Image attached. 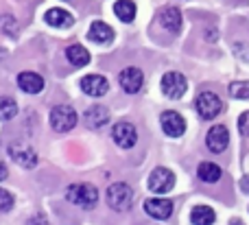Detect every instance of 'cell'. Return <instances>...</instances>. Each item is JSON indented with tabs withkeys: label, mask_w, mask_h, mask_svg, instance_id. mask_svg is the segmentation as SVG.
<instances>
[{
	"label": "cell",
	"mask_w": 249,
	"mask_h": 225,
	"mask_svg": "<svg viewBox=\"0 0 249 225\" xmlns=\"http://www.w3.org/2000/svg\"><path fill=\"white\" fill-rule=\"evenodd\" d=\"M188 90V81L179 72H166L162 77V92L168 99H181Z\"/></svg>",
	"instance_id": "5b68a950"
},
{
	"label": "cell",
	"mask_w": 249,
	"mask_h": 225,
	"mask_svg": "<svg viewBox=\"0 0 249 225\" xmlns=\"http://www.w3.org/2000/svg\"><path fill=\"white\" fill-rule=\"evenodd\" d=\"M13 208V195L4 188H0V212H9Z\"/></svg>",
	"instance_id": "d4e9b609"
},
{
	"label": "cell",
	"mask_w": 249,
	"mask_h": 225,
	"mask_svg": "<svg viewBox=\"0 0 249 225\" xmlns=\"http://www.w3.org/2000/svg\"><path fill=\"white\" fill-rule=\"evenodd\" d=\"M83 121H86V125L90 129H101L103 125L109 122V112L105 107H101V105H94V107H90L83 114Z\"/></svg>",
	"instance_id": "e0dca14e"
},
{
	"label": "cell",
	"mask_w": 249,
	"mask_h": 225,
	"mask_svg": "<svg viewBox=\"0 0 249 225\" xmlns=\"http://www.w3.org/2000/svg\"><path fill=\"white\" fill-rule=\"evenodd\" d=\"M173 186H175V173H173V171L164 169V166H158V169L151 173L149 188L155 195H164V192H168Z\"/></svg>",
	"instance_id": "8992f818"
},
{
	"label": "cell",
	"mask_w": 249,
	"mask_h": 225,
	"mask_svg": "<svg viewBox=\"0 0 249 225\" xmlns=\"http://www.w3.org/2000/svg\"><path fill=\"white\" fill-rule=\"evenodd\" d=\"M18 86L26 94H37V92L44 90V79L37 72H22L18 77Z\"/></svg>",
	"instance_id": "ac0fdd59"
},
{
	"label": "cell",
	"mask_w": 249,
	"mask_h": 225,
	"mask_svg": "<svg viewBox=\"0 0 249 225\" xmlns=\"http://www.w3.org/2000/svg\"><path fill=\"white\" fill-rule=\"evenodd\" d=\"M160 24L164 26L166 31H171V33H179L181 29V13L177 7H164L162 11H160L158 16Z\"/></svg>",
	"instance_id": "5bb4252c"
},
{
	"label": "cell",
	"mask_w": 249,
	"mask_h": 225,
	"mask_svg": "<svg viewBox=\"0 0 249 225\" xmlns=\"http://www.w3.org/2000/svg\"><path fill=\"white\" fill-rule=\"evenodd\" d=\"M66 57H68V61L72 66H77V68H83V66L90 64V52L83 46H79V44H72V46L66 51Z\"/></svg>",
	"instance_id": "d6986e66"
},
{
	"label": "cell",
	"mask_w": 249,
	"mask_h": 225,
	"mask_svg": "<svg viewBox=\"0 0 249 225\" xmlns=\"http://www.w3.org/2000/svg\"><path fill=\"white\" fill-rule=\"evenodd\" d=\"M66 199L79 208H94L99 201V190L92 184H72L66 190Z\"/></svg>",
	"instance_id": "6da1fadb"
},
{
	"label": "cell",
	"mask_w": 249,
	"mask_h": 225,
	"mask_svg": "<svg viewBox=\"0 0 249 225\" xmlns=\"http://www.w3.org/2000/svg\"><path fill=\"white\" fill-rule=\"evenodd\" d=\"M112 138L121 149H131L138 140L136 127L129 125V122H118V125H114V129H112Z\"/></svg>",
	"instance_id": "9c48e42d"
},
{
	"label": "cell",
	"mask_w": 249,
	"mask_h": 225,
	"mask_svg": "<svg viewBox=\"0 0 249 225\" xmlns=\"http://www.w3.org/2000/svg\"><path fill=\"white\" fill-rule=\"evenodd\" d=\"M230 225H243V221H238V219H234V221H230Z\"/></svg>",
	"instance_id": "f546056e"
},
{
	"label": "cell",
	"mask_w": 249,
	"mask_h": 225,
	"mask_svg": "<svg viewBox=\"0 0 249 225\" xmlns=\"http://www.w3.org/2000/svg\"><path fill=\"white\" fill-rule=\"evenodd\" d=\"M46 24L55 26V29H68V26L74 24V17H72V13L66 11V9L53 7L46 11Z\"/></svg>",
	"instance_id": "9a60e30c"
},
{
	"label": "cell",
	"mask_w": 249,
	"mask_h": 225,
	"mask_svg": "<svg viewBox=\"0 0 249 225\" xmlns=\"http://www.w3.org/2000/svg\"><path fill=\"white\" fill-rule=\"evenodd\" d=\"M77 112H74L70 105H57L55 109L51 112V125L55 131H59V134H66V131H70L74 125H77Z\"/></svg>",
	"instance_id": "3957f363"
},
{
	"label": "cell",
	"mask_w": 249,
	"mask_h": 225,
	"mask_svg": "<svg viewBox=\"0 0 249 225\" xmlns=\"http://www.w3.org/2000/svg\"><path fill=\"white\" fill-rule=\"evenodd\" d=\"M206 142H208V149H210L212 153H223L230 144V131L225 129L223 125H214L210 131H208Z\"/></svg>",
	"instance_id": "8fae6325"
},
{
	"label": "cell",
	"mask_w": 249,
	"mask_h": 225,
	"mask_svg": "<svg viewBox=\"0 0 249 225\" xmlns=\"http://www.w3.org/2000/svg\"><path fill=\"white\" fill-rule=\"evenodd\" d=\"M7 175H9L7 166H4V162H2V160H0V182H2V179H7Z\"/></svg>",
	"instance_id": "83f0119b"
},
{
	"label": "cell",
	"mask_w": 249,
	"mask_h": 225,
	"mask_svg": "<svg viewBox=\"0 0 249 225\" xmlns=\"http://www.w3.org/2000/svg\"><path fill=\"white\" fill-rule=\"evenodd\" d=\"M160 122H162L164 134L171 136V138H179V136H184V131H186V121L177 112H164L162 118H160Z\"/></svg>",
	"instance_id": "30bf717a"
},
{
	"label": "cell",
	"mask_w": 249,
	"mask_h": 225,
	"mask_svg": "<svg viewBox=\"0 0 249 225\" xmlns=\"http://www.w3.org/2000/svg\"><path fill=\"white\" fill-rule=\"evenodd\" d=\"M238 131L243 136H249V112L241 114V118H238Z\"/></svg>",
	"instance_id": "4316f807"
},
{
	"label": "cell",
	"mask_w": 249,
	"mask_h": 225,
	"mask_svg": "<svg viewBox=\"0 0 249 225\" xmlns=\"http://www.w3.org/2000/svg\"><path fill=\"white\" fill-rule=\"evenodd\" d=\"M88 37H90L94 44H109L114 39V31H112V26H109V24L96 20V22H92V24H90Z\"/></svg>",
	"instance_id": "2e32d148"
},
{
	"label": "cell",
	"mask_w": 249,
	"mask_h": 225,
	"mask_svg": "<svg viewBox=\"0 0 249 225\" xmlns=\"http://www.w3.org/2000/svg\"><path fill=\"white\" fill-rule=\"evenodd\" d=\"M197 173H199V179H203L208 184H214L221 179V166L212 164V162H201Z\"/></svg>",
	"instance_id": "44dd1931"
},
{
	"label": "cell",
	"mask_w": 249,
	"mask_h": 225,
	"mask_svg": "<svg viewBox=\"0 0 249 225\" xmlns=\"http://www.w3.org/2000/svg\"><path fill=\"white\" fill-rule=\"evenodd\" d=\"M107 87H109L107 79L101 77V74H88L81 81V90L90 96H103L107 92Z\"/></svg>",
	"instance_id": "4fadbf2b"
},
{
	"label": "cell",
	"mask_w": 249,
	"mask_h": 225,
	"mask_svg": "<svg viewBox=\"0 0 249 225\" xmlns=\"http://www.w3.org/2000/svg\"><path fill=\"white\" fill-rule=\"evenodd\" d=\"M9 156L20 166H24V169H33V166L37 164V153H35L29 144H20V142L11 144V147H9Z\"/></svg>",
	"instance_id": "ba28073f"
},
{
	"label": "cell",
	"mask_w": 249,
	"mask_h": 225,
	"mask_svg": "<svg viewBox=\"0 0 249 225\" xmlns=\"http://www.w3.org/2000/svg\"><path fill=\"white\" fill-rule=\"evenodd\" d=\"M241 188H243L245 192H249V177H243V179H241Z\"/></svg>",
	"instance_id": "f1b7e54d"
},
{
	"label": "cell",
	"mask_w": 249,
	"mask_h": 225,
	"mask_svg": "<svg viewBox=\"0 0 249 225\" xmlns=\"http://www.w3.org/2000/svg\"><path fill=\"white\" fill-rule=\"evenodd\" d=\"M195 107H197V112L201 118L212 121V118H216L221 114L223 103H221V99L214 94V92H201V94L197 96V101H195Z\"/></svg>",
	"instance_id": "277c9868"
},
{
	"label": "cell",
	"mask_w": 249,
	"mask_h": 225,
	"mask_svg": "<svg viewBox=\"0 0 249 225\" xmlns=\"http://www.w3.org/2000/svg\"><path fill=\"white\" fill-rule=\"evenodd\" d=\"M107 204L112 206L114 210H118V212L129 210V208H131V204H133L131 186H129V184H124V182L112 184V186L107 188Z\"/></svg>",
	"instance_id": "7a4b0ae2"
},
{
	"label": "cell",
	"mask_w": 249,
	"mask_h": 225,
	"mask_svg": "<svg viewBox=\"0 0 249 225\" xmlns=\"http://www.w3.org/2000/svg\"><path fill=\"white\" fill-rule=\"evenodd\" d=\"M144 212L153 219H168L173 214V204L168 199H146L144 201Z\"/></svg>",
	"instance_id": "7c38bea8"
},
{
	"label": "cell",
	"mask_w": 249,
	"mask_h": 225,
	"mask_svg": "<svg viewBox=\"0 0 249 225\" xmlns=\"http://www.w3.org/2000/svg\"><path fill=\"white\" fill-rule=\"evenodd\" d=\"M0 26H2V31H4L7 35H13V37L18 35V24H16V20H11L9 16H2V17H0Z\"/></svg>",
	"instance_id": "484cf974"
},
{
	"label": "cell",
	"mask_w": 249,
	"mask_h": 225,
	"mask_svg": "<svg viewBox=\"0 0 249 225\" xmlns=\"http://www.w3.org/2000/svg\"><path fill=\"white\" fill-rule=\"evenodd\" d=\"M18 114V105L9 96H0V121H11Z\"/></svg>",
	"instance_id": "603a6c76"
},
{
	"label": "cell",
	"mask_w": 249,
	"mask_h": 225,
	"mask_svg": "<svg viewBox=\"0 0 249 225\" xmlns=\"http://www.w3.org/2000/svg\"><path fill=\"white\" fill-rule=\"evenodd\" d=\"M214 219H216L214 210L208 208V206H197V208H193V212H190L193 225H212Z\"/></svg>",
	"instance_id": "ffe728a7"
},
{
	"label": "cell",
	"mask_w": 249,
	"mask_h": 225,
	"mask_svg": "<svg viewBox=\"0 0 249 225\" xmlns=\"http://www.w3.org/2000/svg\"><path fill=\"white\" fill-rule=\"evenodd\" d=\"M114 13L118 16V20L131 22L133 17H136V4H133L131 0H118V2L114 4Z\"/></svg>",
	"instance_id": "7402d4cb"
},
{
	"label": "cell",
	"mask_w": 249,
	"mask_h": 225,
	"mask_svg": "<svg viewBox=\"0 0 249 225\" xmlns=\"http://www.w3.org/2000/svg\"><path fill=\"white\" fill-rule=\"evenodd\" d=\"M230 94L234 99H249V81H236L230 86Z\"/></svg>",
	"instance_id": "cb8c5ba5"
},
{
	"label": "cell",
	"mask_w": 249,
	"mask_h": 225,
	"mask_svg": "<svg viewBox=\"0 0 249 225\" xmlns=\"http://www.w3.org/2000/svg\"><path fill=\"white\" fill-rule=\"evenodd\" d=\"M118 83H121V87L127 94H136V92H140L142 83H144V74L138 68H124L118 74Z\"/></svg>",
	"instance_id": "52a82bcc"
}]
</instances>
